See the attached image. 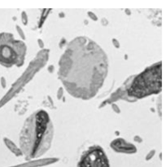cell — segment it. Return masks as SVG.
I'll return each mask as SVG.
<instances>
[{"label":"cell","instance_id":"cell-1","mask_svg":"<svg viewBox=\"0 0 167 167\" xmlns=\"http://www.w3.org/2000/svg\"><path fill=\"white\" fill-rule=\"evenodd\" d=\"M109 58L105 50L86 36L67 45L59 61V79L68 93L80 100L92 99L105 83Z\"/></svg>","mask_w":167,"mask_h":167},{"label":"cell","instance_id":"cell-2","mask_svg":"<svg viewBox=\"0 0 167 167\" xmlns=\"http://www.w3.org/2000/svg\"><path fill=\"white\" fill-rule=\"evenodd\" d=\"M54 126L49 114L38 109L29 116L20 133L19 144L22 155L27 160L42 156L51 148Z\"/></svg>","mask_w":167,"mask_h":167},{"label":"cell","instance_id":"cell-3","mask_svg":"<svg viewBox=\"0 0 167 167\" xmlns=\"http://www.w3.org/2000/svg\"><path fill=\"white\" fill-rule=\"evenodd\" d=\"M162 87L161 61L150 65L131 79L126 87V93L133 100L159 94Z\"/></svg>","mask_w":167,"mask_h":167},{"label":"cell","instance_id":"cell-4","mask_svg":"<svg viewBox=\"0 0 167 167\" xmlns=\"http://www.w3.org/2000/svg\"><path fill=\"white\" fill-rule=\"evenodd\" d=\"M27 46L12 34L0 33V65L6 68L21 66L25 62Z\"/></svg>","mask_w":167,"mask_h":167},{"label":"cell","instance_id":"cell-5","mask_svg":"<svg viewBox=\"0 0 167 167\" xmlns=\"http://www.w3.org/2000/svg\"><path fill=\"white\" fill-rule=\"evenodd\" d=\"M78 167H110V165L104 149L99 145H93L82 154Z\"/></svg>","mask_w":167,"mask_h":167},{"label":"cell","instance_id":"cell-6","mask_svg":"<svg viewBox=\"0 0 167 167\" xmlns=\"http://www.w3.org/2000/svg\"><path fill=\"white\" fill-rule=\"evenodd\" d=\"M110 146L117 153H125V154H133L137 152L136 147L129 143L121 138H117L111 142Z\"/></svg>","mask_w":167,"mask_h":167},{"label":"cell","instance_id":"cell-7","mask_svg":"<svg viewBox=\"0 0 167 167\" xmlns=\"http://www.w3.org/2000/svg\"><path fill=\"white\" fill-rule=\"evenodd\" d=\"M57 158H46V159H40V160L31 161L30 162L23 163L21 165H16L12 167H40L42 165H47L49 164H52L57 161Z\"/></svg>","mask_w":167,"mask_h":167},{"label":"cell","instance_id":"cell-8","mask_svg":"<svg viewBox=\"0 0 167 167\" xmlns=\"http://www.w3.org/2000/svg\"><path fill=\"white\" fill-rule=\"evenodd\" d=\"M3 142H4L5 145L7 147V149H9L10 151L12 152V153H14L16 157H21V156H23L22 155V153H21L20 148H18V147L16 146V144H15L13 141H12L11 139H7V138H4V139H3Z\"/></svg>","mask_w":167,"mask_h":167},{"label":"cell","instance_id":"cell-9","mask_svg":"<svg viewBox=\"0 0 167 167\" xmlns=\"http://www.w3.org/2000/svg\"><path fill=\"white\" fill-rule=\"evenodd\" d=\"M16 30L18 31L19 34L21 35V37L23 39H25V38H26V36H25V34H24L23 30H21V29L20 28V26H16Z\"/></svg>","mask_w":167,"mask_h":167},{"label":"cell","instance_id":"cell-10","mask_svg":"<svg viewBox=\"0 0 167 167\" xmlns=\"http://www.w3.org/2000/svg\"><path fill=\"white\" fill-rule=\"evenodd\" d=\"M21 18H22V22H23L25 25H26V24H27V16H26V12H22Z\"/></svg>","mask_w":167,"mask_h":167},{"label":"cell","instance_id":"cell-11","mask_svg":"<svg viewBox=\"0 0 167 167\" xmlns=\"http://www.w3.org/2000/svg\"><path fill=\"white\" fill-rule=\"evenodd\" d=\"M154 154H155V151H154V150H152V151L150 152V153H149V154H148V155H147L146 160L147 161L150 160V159H151V158L153 157V156H154Z\"/></svg>","mask_w":167,"mask_h":167},{"label":"cell","instance_id":"cell-12","mask_svg":"<svg viewBox=\"0 0 167 167\" xmlns=\"http://www.w3.org/2000/svg\"><path fill=\"white\" fill-rule=\"evenodd\" d=\"M88 16H90L91 19H92L93 21H97V16H95L94 13H92V12H88Z\"/></svg>","mask_w":167,"mask_h":167},{"label":"cell","instance_id":"cell-13","mask_svg":"<svg viewBox=\"0 0 167 167\" xmlns=\"http://www.w3.org/2000/svg\"><path fill=\"white\" fill-rule=\"evenodd\" d=\"M112 107H113V109L114 111L117 112V113H120V109H119L118 107L117 106V105H115V104H113V105H112Z\"/></svg>","mask_w":167,"mask_h":167},{"label":"cell","instance_id":"cell-14","mask_svg":"<svg viewBox=\"0 0 167 167\" xmlns=\"http://www.w3.org/2000/svg\"><path fill=\"white\" fill-rule=\"evenodd\" d=\"M62 95H63V88H62V87H61V88L59 89L58 94H57V96H58L59 99H61V98L62 97Z\"/></svg>","mask_w":167,"mask_h":167},{"label":"cell","instance_id":"cell-15","mask_svg":"<svg viewBox=\"0 0 167 167\" xmlns=\"http://www.w3.org/2000/svg\"><path fill=\"white\" fill-rule=\"evenodd\" d=\"M113 45L116 46V47H119V42L117 41V39L113 38Z\"/></svg>","mask_w":167,"mask_h":167},{"label":"cell","instance_id":"cell-16","mask_svg":"<svg viewBox=\"0 0 167 167\" xmlns=\"http://www.w3.org/2000/svg\"><path fill=\"white\" fill-rule=\"evenodd\" d=\"M1 82H2V87H5V86H6V81H5L4 78H1Z\"/></svg>","mask_w":167,"mask_h":167},{"label":"cell","instance_id":"cell-17","mask_svg":"<svg viewBox=\"0 0 167 167\" xmlns=\"http://www.w3.org/2000/svg\"><path fill=\"white\" fill-rule=\"evenodd\" d=\"M38 43H39V45H40V46H41V47H43V46H44V44H43V42H42V40H41V39H38Z\"/></svg>","mask_w":167,"mask_h":167}]
</instances>
